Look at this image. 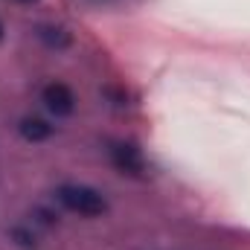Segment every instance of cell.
Returning a JSON list of instances; mask_svg holds the SVG:
<instances>
[{"label": "cell", "instance_id": "6da1fadb", "mask_svg": "<svg viewBox=\"0 0 250 250\" xmlns=\"http://www.w3.org/2000/svg\"><path fill=\"white\" fill-rule=\"evenodd\" d=\"M56 198L64 209L76 212V215H84V218H96L108 209V201L99 189L84 187V184H64L56 189Z\"/></svg>", "mask_w": 250, "mask_h": 250}, {"label": "cell", "instance_id": "7a4b0ae2", "mask_svg": "<svg viewBox=\"0 0 250 250\" xmlns=\"http://www.w3.org/2000/svg\"><path fill=\"white\" fill-rule=\"evenodd\" d=\"M41 102H44V108L56 117V120H62V117H70L73 111H76V96H73V90L62 84V82H50L44 90H41Z\"/></svg>", "mask_w": 250, "mask_h": 250}, {"label": "cell", "instance_id": "3957f363", "mask_svg": "<svg viewBox=\"0 0 250 250\" xmlns=\"http://www.w3.org/2000/svg\"><path fill=\"white\" fill-rule=\"evenodd\" d=\"M108 151H111L114 166L123 175H143L146 172V160H143V154H140L137 146H131V143H111Z\"/></svg>", "mask_w": 250, "mask_h": 250}, {"label": "cell", "instance_id": "277c9868", "mask_svg": "<svg viewBox=\"0 0 250 250\" xmlns=\"http://www.w3.org/2000/svg\"><path fill=\"white\" fill-rule=\"evenodd\" d=\"M18 128H21V137L29 140V143H41V140H47L53 134V125L47 120H41V117H23Z\"/></svg>", "mask_w": 250, "mask_h": 250}, {"label": "cell", "instance_id": "5b68a950", "mask_svg": "<svg viewBox=\"0 0 250 250\" xmlns=\"http://www.w3.org/2000/svg\"><path fill=\"white\" fill-rule=\"evenodd\" d=\"M41 38H47V44H53V47H64L70 41L67 32L59 29V26H41Z\"/></svg>", "mask_w": 250, "mask_h": 250}, {"label": "cell", "instance_id": "8992f818", "mask_svg": "<svg viewBox=\"0 0 250 250\" xmlns=\"http://www.w3.org/2000/svg\"><path fill=\"white\" fill-rule=\"evenodd\" d=\"M12 3H23V6H29V3H38V0H12Z\"/></svg>", "mask_w": 250, "mask_h": 250}, {"label": "cell", "instance_id": "52a82bcc", "mask_svg": "<svg viewBox=\"0 0 250 250\" xmlns=\"http://www.w3.org/2000/svg\"><path fill=\"white\" fill-rule=\"evenodd\" d=\"M0 38H3V23H0Z\"/></svg>", "mask_w": 250, "mask_h": 250}]
</instances>
